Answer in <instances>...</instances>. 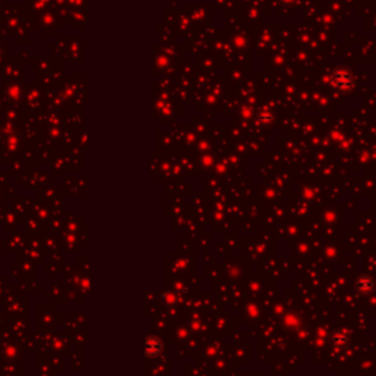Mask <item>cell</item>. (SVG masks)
I'll use <instances>...</instances> for the list:
<instances>
[{"instance_id": "obj_1", "label": "cell", "mask_w": 376, "mask_h": 376, "mask_svg": "<svg viewBox=\"0 0 376 376\" xmlns=\"http://www.w3.org/2000/svg\"><path fill=\"white\" fill-rule=\"evenodd\" d=\"M160 350H162V344L156 338H149L146 341V354L156 356Z\"/></svg>"}]
</instances>
